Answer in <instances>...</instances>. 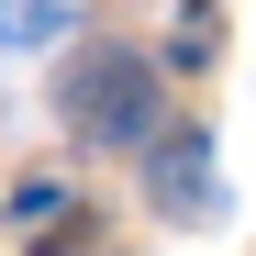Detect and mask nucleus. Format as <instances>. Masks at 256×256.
<instances>
[{"label":"nucleus","mask_w":256,"mask_h":256,"mask_svg":"<svg viewBox=\"0 0 256 256\" xmlns=\"http://www.w3.org/2000/svg\"><path fill=\"white\" fill-rule=\"evenodd\" d=\"M56 112H67L90 145H145V134H156V67L122 56V45H90V56L56 78Z\"/></svg>","instance_id":"obj_1"},{"label":"nucleus","mask_w":256,"mask_h":256,"mask_svg":"<svg viewBox=\"0 0 256 256\" xmlns=\"http://www.w3.org/2000/svg\"><path fill=\"white\" fill-rule=\"evenodd\" d=\"M156 200H167V212H190V223H212V200H223V190H212L200 134H167V145H156Z\"/></svg>","instance_id":"obj_2"},{"label":"nucleus","mask_w":256,"mask_h":256,"mask_svg":"<svg viewBox=\"0 0 256 256\" xmlns=\"http://www.w3.org/2000/svg\"><path fill=\"white\" fill-rule=\"evenodd\" d=\"M67 22H78V0H0V45H12V56L22 45H56Z\"/></svg>","instance_id":"obj_3"}]
</instances>
